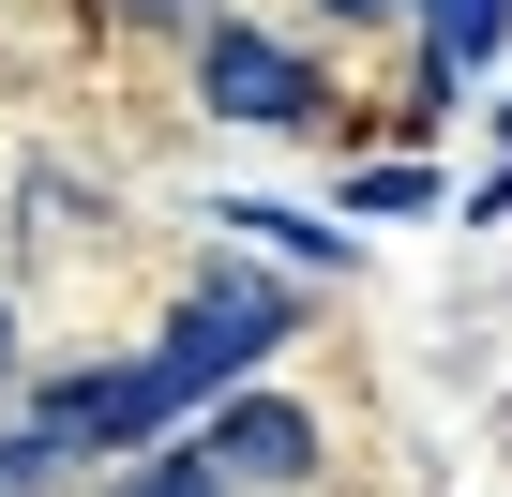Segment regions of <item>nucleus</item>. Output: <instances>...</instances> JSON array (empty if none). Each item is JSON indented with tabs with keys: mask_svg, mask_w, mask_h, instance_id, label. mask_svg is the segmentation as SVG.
Wrapping results in <instances>:
<instances>
[{
	"mask_svg": "<svg viewBox=\"0 0 512 497\" xmlns=\"http://www.w3.org/2000/svg\"><path fill=\"white\" fill-rule=\"evenodd\" d=\"M272 332H287V302L226 272V287H196V302H181V332H166L151 362H121V377H76V392H46V437H61V452H106V437H151L166 407L226 392V377H241L256 347H272Z\"/></svg>",
	"mask_w": 512,
	"mask_h": 497,
	"instance_id": "nucleus-1",
	"label": "nucleus"
},
{
	"mask_svg": "<svg viewBox=\"0 0 512 497\" xmlns=\"http://www.w3.org/2000/svg\"><path fill=\"white\" fill-rule=\"evenodd\" d=\"M196 91H211V121H272V136L317 121V76H302L272 31H211V46H196Z\"/></svg>",
	"mask_w": 512,
	"mask_h": 497,
	"instance_id": "nucleus-2",
	"label": "nucleus"
},
{
	"mask_svg": "<svg viewBox=\"0 0 512 497\" xmlns=\"http://www.w3.org/2000/svg\"><path fill=\"white\" fill-rule=\"evenodd\" d=\"M211 467H226V482H302V467H317V422L256 392V407H226V422H211Z\"/></svg>",
	"mask_w": 512,
	"mask_h": 497,
	"instance_id": "nucleus-3",
	"label": "nucleus"
},
{
	"mask_svg": "<svg viewBox=\"0 0 512 497\" xmlns=\"http://www.w3.org/2000/svg\"><path fill=\"white\" fill-rule=\"evenodd\" d=\"M422 31H437V76H467V61H497L512 0H422Z\"/></svg>",
	"mask_w": 512,
	"mask_h": 497,
	"instance_id": "nucleus-4",
	"label": "nucleus"
},
{
	"mask_svg": "<svg viewBox=\"0 0 512 497\" xmlns=\"http://www.w3.org/2000/svg\"><path fill=\"white\" fill-rule=\"evenodd\" d=\"M121 497H226V467H211V452H166V467H136Z\"/></svg>",
	"mask_w": 512,
	"mask_h": 497,
	"instance_id": "nucleus-5",
	"label": "nucleus"
},
{
	"mask_svg": "<svg viewBox=\"0 0 512 497\" xmlns=\"http://www.w3.org/2000/svg\"><path fill=\"white\" fill-rule=\"evenodd\" d=\"M61 467V437H0V497H16V482H46Z\"/></svg>",
	"mask_w": 512,
	"mask_h": 497,
	"instance_id": "nucleus-6",
	"label": "nucleus"
},
{
	"mask_svg": "<svg viewBox=\"0 0 512 497\" xmlns=\"http://www.w3.org/2000/svg\"><path fill=\"white\" fill-rule=\"evenodd\" d=\"M106 16H181V0H106Z\"/></svg>",
	"mask_w": 512,
	"mask_h": 497,
	"instance_id": "nucleus-7",
	"label": "nucleus"
},
{
	"mask_svg": "<svg viewBox=\"0 0 512 497\" xmlns=\"http://www.w3.org/2000/svg\"><path fill=\"white\" fill-rule=\"evenodd\" d=\"M332 16H392V0H332Z\"/></svg>",
	"mask_w": 512,
	"mask_h": 497,
	"instance_id": "nucleus-8",
	"label": "nucleus"
},
{
	"mask_svg": "<svg viewBox=\"0 0 512 497\" xmlns=\"http://www.w3.org/2000/svg\"><path fill=\"white\" fill-rule=\"evenodd\" d=\"M0 377H16V317H0Z\"/></svg>",
	"mask_w": 512,
	"mask_h": 497,
	"instance_id": "nucleus-9",
	"label": "nucleus"
}]
</instances>
